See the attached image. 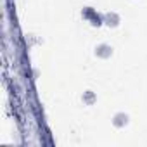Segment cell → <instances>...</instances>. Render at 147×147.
<instances>
[{"mask_svg":"<svg viewBox=\"0 0 147 147\" xmlns=\"http://www.w3.org/2000/svg\"><path fill=\"white\" fill-rule=\"evenodd\" d=\"M94 100H95V95H94V92H85L83 94V102L85 104H94Z\"/></svg>","mask_w":147,"mask_h":147,"instance_id":"cell-5","label":"cell"},{"mask_svg":"<svg viewBox=\"0 0 147 147\" xmlns=\"http://www.w3.org/2000/svg\"><path fill=\"white\" fill-rule=\"evenodd\" d=\"M95 54H97L99 57H102V59H107V57H111L113 49H111L109 45H99V47L95 49Z\"/></svg>","mask_w":147,"mask_h":147,"instance_id":"cell-2","label":"cell"},{"mask_svg":"<svg viewBox=\"0 0 147 147\" xmlns=\"http://www.w3.org/2000/svg\"><path fill=\"white\" fill-rule=\"evenodd\" d=\"M104 23H106L107 26H118V24H119V16L114 14V12H109V14H106Z\"/></svg>","mask_w":147,"mask_h":147,"instance_id":"cell-4","label":"cell"},{"mask_svg":"<svg viewBox=\"0 0 147 147\" xmlns=\"http://www.w3.org/2000/svg\"><path fill=\"white\" fill-rule=\"evenodd\" d=\"M126 123H128V116H126L125 113H118V114L114 116V119H113V125H114V126H118V128L125 126Z\"/></svg>","mask_w":147,"mask_h":147,"instance_id":"cell-3","label":"cell"},{"mask_svg":"<svg viewBox=\"0 0 147 147\" xmlns=\"http://www.w3.org/2000/svg\"><path fill=\"white\" fill-rule=\"evenodd\" d=\"M83 18H85V19H90L94 26H100V24H102V18H100V16H99L92 7L83 9Z\"/></svg>","mask_w":147,"mask_h":147,"instance_id":"cell-1","label":"cell"}]
</instances>
